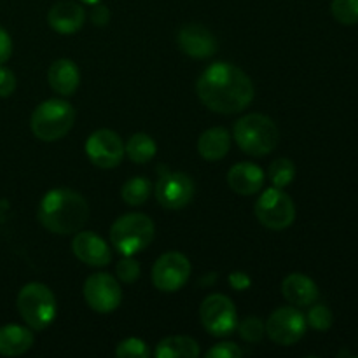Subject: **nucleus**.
I'll list each match as a JSON object with an SVG mask.
<instances>
[{
	"instance_id": "9d476101",
	"label": "nucleus",
	"mask_w": 358,
	"mask_h": 358,
	"mask_svg": "<svg viewBox=\"0 0 358 358\" xmlns=\"http://www.w3.org/2000/svg\"><path fill=\"white\" fill-rule=\"evenodd\" d=\"M191 261L182 252H166L152 268V283L161 292H177L191 278Z\"/></svg>"
},
{
	"instance_id": "c85d7f7f",
	"label": "nucleus",
	"mask_w": 358,
	"mask_h": 358,
	"mask_svg": "<svg viewBox=\"0 0 358 358\" xmlns=\"http://www.w3.org/2000/svg\"><path fill=\"white\" fill-rule=\"evenodd\" d=\"M332 322H334L332 311L329 310L327 306H324V304H315L306 317V324L311 325L315 331H320V332L329 331Z\"/></svg>"
},
{
	"instance_id": "b1692460",
	"label": "nucleus",
	"mask_w": 358,
	"mask_h": 358,
	"mask_svg": "<svg viewBox=\"0 0 358 358\" xmlns=\"http://www.w3.org/2000/svg\"><path fill=\"white\" fill-rule=\"evenodd\" d=\"M152 192V184L145 177H133L124 182L121 189L122 201L128 206H140L149 199Z\"/></svg>"
},
{
	"instance_id": "7c9ffc66",
	"label": "nucleus",
	"mask_w": 358,
	"mask_h": 358,
	"mask_svg": "<svg viewBox=\"0 0 358 358\" xmlns=\"http://www.w3.org/2000/svg\"><path fill=\"white\" fill-rule=\"evenodd\" d=\"M208 358H241L243 357V350L234 343H219L213 346L212 350L206 352Z\"/></svg>"
},
{
	"instance_id": "4be33fe9",
	"label": "nucleus",
	"mask_w": 358,
	"mask_h": 358,
	"mask_svg": "<svg viewBox=\"0 0 358 358\" xmlns=\"http://www.w3.org/2000/svg\"><path fill=\"white\" fill-rule=\"evenodd\" d=\"M201 350L192 338L187 336H171L157 343L154 355L157 358H198Z\"/></svg>"
},
{
	"instance_id": "c756f323",
	"label": "nucleus",
	"mask_w": 358,
	"mask_h": 358,
	"mask_svg": "<svg viewBox=\"0 0 358 358\" xmlns=\"http://www.w3.org/2000/svg\"><path fill=\"white\" fill-rule=\"evenodd\" d=\"M117 278L121 280L122 283H135L136 280L140 278V273H142V268H140V262L136 259H133V255H124L121 261L117 262Z\"/></svg>"
},
{
	"instance_id": "f704fd0d",
	"label": "nucleus",
	"mask_w": 358,
	"mask_h": 358,
	"mask_svg": "<svg viewBox=\"0 0 358 358\" xmlns=\"http://www.w3.org/2000/svg\"><path fill=\"white\" fill-rule=\"evenodd\" d=\"M108 20H110V13H108L107 7L100 6V3H94L93 10H91V21L94 24H98V27H105L108 23Z\"/></svg>"
},
{
	"instance_id": "a878e982",
	"label": "nucleus",
	"mask_w": 358,
	"mask_h": 358,
	"mask_svg": "<svg viewBox=\"0 0 358 358\" xmlns=\"http://www.w3.org/2000/svg\"><path fill=\"white\" fill-rule=\"evenodd\" d=\"M332 16L346 27L358 23V0H332Z\"/></svg>"
},
{
	"instance_id": "7ed1b4c3",
	"label": "nucleus",
	"mask_w": 358,
	"mask_h": 358,
	"mask_svg": "<svg viewBox=\"0 0 358 358\" xmlns=\"http://www.w3.org/2000/svg\"><path fill=\"white\" fill-rule=\"evenodd\" d=\"M234 142L248 156H268L276 149L280 140L278 126L264 114H248L238 119L233 129Z\"/></svg>"
},
{
	"instance_id": "2f4dec72",
	"label": "nucleus",
	"mask_w": 358,
	"mask_h": 358,
	"mask_svg": "<svg viewBox=\"0 0 358 358\" xmlns=\"http://www.w3.org/2000/svg\"><path fill=\"white\" fill-rule=\"evenodd\" d=\"M16 91V76L6 66H0V98H7Z\"/></svg>"
},
{
	"instance_id": "2eb2a0df",
	"label": "nucleus",
	"mask_w": 358,
	"mask_h": 358,
	"mask_svg": "<svg viewBox=\"0 0 358 358\" xmlns=\"http://www.w3.org/2000/svg\"><path fill=\"white\" fill-rule=\"evenodd\" d=\"M178 48L187 56L196 59H205L215 55L217 38L206 27L198 23H189L178 30Z\"/></svg>"
},
{
	"instance_id": "6e6552de",
	"label": "nucleus",
	"mask_w": 358,
	"mask_h": 358,
	"mask_svg": "<svg viewBox=\"0 0 358 358\" xmlns=\"http://www.w3.org/2000/svg\"><path fill=\"white\" fill-rule=\"evenodd\" d=\"M199 318L203 327L217 338L229 336L238 327L236 306L224 294H212L206 297L199 308Z\"/></svg>"
},
{
	"instance_id": "4468645a",
	"label": "nucleus",
	"mask_w": 358,
	"mask_h": 358,
	"mask_svg": "<svg viewBox=\"0 0 358 358\" xmlns=\"http://www.w3.org/2000/svg\"><path fill=\"white\" fill-rule=\"evenodd\" d=\"M73 255L93 268H103L112 261V250L107 241L91 231H77L72 240Z\"/></svg>"
},
{
	"instance_id": "72a5a7b5",
	"label": "nucleus",
	"mask_w": 358,
	"mask_h": 358,
	"mask_svg": "<svg viewBox=\"0 0 358 358\" xmlns=\"http://www.w3.org/2000/svg\"><path fill=\"white\" fill-rule=\"evenodd\" d=\"M229 285L234 290H240L241 292V290H247L252 285V280L245 271H233L229 275Z\"/></svg>"
},
{
	"instance_id": "f03ea898",
	"label": "nucleus",
	"mask_w": 358,
	"mask_h": 358,
	"mask_svg": "<svg viewBox=\"0 0 358 358\" xmlns=\"http://www.w3.org/2000/svg\"><path fill=\"white\" fill-rule=\"evenodd\" d=\"M90 219V205L86 198L72 189H52L42 198L38 206V220L49 233L66 236L84 227Z\"/></svg>"
},
{
	"instance_id": "393cba45",
	"label": "nucleus",
	"mask_w": 358,
	"mask_h": 358,
	"mask_svg": "<svg viewBox=\"0 0 358 358\" xmlns=\"http://www.w3.org/2000/svg\"><path fill=\"white\" fill-rule=\"evenodd\" d=\"M268 175L269 180H271V184L275 185V187L283 189L289 184H292L294 177H296V166H294L292 161L287 159V157H280V159L273 161L271 166H269L268 170Z\"/></svg>"
},
{
	"instance_id": "5701e85b",
	"label": "nucleus",
	"mask_w": 358,
	"mask_h": 358,
	"mask_svg": "<svg viewBox=\"0 0 358 358\" xmlns=\"http://www.w3.org/2000/svg\"><path fill=\"white\" fill-rule=\"evenodd\" d=\"M157 152V145L152 136L147 133H135L129 136L128 142L124 143V154L136 164H145L154 159Z\"/></svg>"
},
{
	"instance_id": "20e7f679",
	"label": "nucleus",
	"mask_w": 358,
	"mask_h": 358,
	"mask_svg": "<svg viewBox=\"0 0 358 358\" xmlns=\"http://www.w3.org/2000/svg\"><path fill=\"white\" fill-rule=\"evenodd\" d=\"M73 122L76 110L72 103L59 98H51L35 108L30 119V128L42 142H56L72 129Z\"/></svg>"
},
{
	"instance_id": "aec40b11",
	"label": "nucleus",
	"mask_w": 358,
	"mask_h": 358,
	"mask_svg": "<svg viewBox=\"0 0 358 358\" xmlns=\"http://www.w3.org/2000/svg\"><path fill=\"white\" fill-rule=\"evenodd\" d=\"M34 345V332L23 325L9 324L0 327V355L20 357Z\"/></svg>"
},
{
	"instance_id": "6ab92c4d",
	"label": "nucleus",
	"mask_w": 358,
	"mask_h": 358,
	"mask_svg": "<svg viewBox=\"0 0 358 358\" xmlns=\"http://www.w3.org/2000/svg\"><path fill=\"white\" fill-rule=\"evenodd\" d=\"M48 80L52 91L62 96H72L80 84V72L69 58L56 59L48 70Z\"/></svg>"
},
{
	"instance_id": "c9c22d12",
	"label": "nucleus",
	"mask_w": 358,
	"mask_h": 358,
	"mask_svg": "<svg viewBox=\"0 0 358 358\" xmlns=\"http://www.w3.org/2000/svg\"><path fill=\"white\" fill-rule=\"evenodd\" d=\"M80 2L87 3V6H94V3H100L101 0H80Z\"/></svg>"
},
{
	"instance_id": "a211bd4d",
	"label": "nucleus",
	"mask_w": 358,
	"mask_h": 358,
	"mask_svg": "<svg viewBox=\"0 0 358 358\" xmlns=\"http://www.w3.org/2000/svg\"><path fill=\"white\" fill-rule=\"evenodd\" d=\"M282 294L292 306H311L318 299V287L310 276L292 273L283 280Z\"/></svg>"
},
{
	"instance_id": "dca6fc26",
	"label": "nucleus",
	"mask_w": 358,
	"mask_h": 358,
	"mask_svg": "<svg viewBox=\"0 0 358 358\" xmlns=\"http://www.w3.org/2000/svg\"><path fill=\"white\" fill-rule=\"evenodd\" d=\"M86 21V10L80 3L72 0H59L49 9L48 23L55 31L63 35L76 34Z\"/></svg>"
},
{
	"instance_id": "423d86ee",
	"label": "nucleus",
	"mask_w": 358,
	"mask_h": 358,
	"mask_svg": "<svg viewBox=\"0 0 358 358\" xmlns=\"http://www.w3.org/2000/svg\"><path fill=\"white\" fill-rule=\"evenodd\" d=\"M17 311L31 331H44L56 318L55 294L44 283H27L17 294Z\"/></svg>"
},
{
	"instance_id": "f257e3e1",
	"label": "nucleus",
	"mask_w": 358,
	"mask_h": 358,
	"mask_svg": "<svg viewBox=\"0 0 358 358\" xmlns=\"http://www.w3.org/2000/svg\"><path fill=\"white\" fill-rule=\"evenodd\" d=\"M196 93L210 110L231 115L243 112L252 103L255 90L243 70L233 63L217 62L199 76Z\"/></svg>"
},
{
	"instance_id": "39448f33",
	"label": "nucleus",
	"mask_w": 358,
	"mask_h": 358,
	"mask_svg": "<svg viewBox=\"0 0 358 358\" xmlns=\"http://www.w3.org/2000/svg\"><path fill=\"white\" fill-rule=\"evenodd\" d=\"M156 226L145 213H126L110 227V243L119 254L136 255L154 240Z\"/></svg>"
},
{
	"instance_id": "f3484780",
	"label": "nucleus",
	"mask_w": 358,
	"mask_h": 358,
	"mask_svg": "<svg viewBox=\"0 0 358 358\" xmlns=\"http://www.w3.org/2000/svg\"><path fill=\"white\" fill-rule=\"evenodd\" d=\"M266 175L261 166L254 163H238L227 173V184L236 194L254 196L262 189Z\"/></svg>"
},
{
	"instance_id": "473e14b6",
	"label": "nucleus",
	"mask_w": 358,
	"mask_h": 358,
	"mask_svg": "<svg viewBox=\"0 0 358 358\" xmlns=\"http://www.w3.org/2000/svg\"><path fill=\"white\" fill-rule=\"evenodd\" d=\"M13 55V41H10L9 34L0 27V65L7 62Z\"/></svg>"
},
{
	"instance_id": "1a4fd4ad",
	"label": "nucleus",
	"mask_w": 358,
	"mask_h": 358,
	"mask_svg": "<svg viewBox=\"0 0 358 358\" xmlns=\"http://www.w3.org/2000/svg\"><path fill=\"white\" fill-rule=\"evenodd\" d=\"M306 317L294 306H283L273 311L266 322V334L280 346H292L306 334Z\"/></svg>"
},
{
	"instance_id": "f8f14e48",
	"label": "nucleus",
	"mask_w": 358,
	"mask_h": 358,
	"mask_svg": "<svg viewBox=\"0 0 358 358\" xmlns=\"http://www.w3.org/2000/svg\"><path fill=\"white\" fill-rule=\"evenodd\" d=\"M86 154L94 166L110 170L121 164L124 157V142L112 129H96L87 138Z\"/></svg>"
},
{
	"instance_id": "bb28decb",
	"label": "nucleus",
	"mask_w": 358,
	"mask_h": 358,
	"mask_svg": "<svg viewBox=\"0 0 358 358\" xmlns=\"http://www.w3.org/2000/svg\"><path fill=\"white\" fill-rule=\"evenodd\" d=\"M238 332H240L241 339L247 343H261L266 334V324L257 317H248L238 325Z\"/></svg>"
},
{
	"instance_id": "cd10ccee",
	"label": "nucleus",
	"mask_w": 358,
	"mask_h": 358,
	"mask_svg": "<svg viewBox=\"0 0 358 358\" xmlns=\"http://www.w3.org/2000/svg\"><path fill=\"white\" fill-rule=\"evenodd\" d=\"M115 355L119 358H147L150 355L145 341L138 338H128L121 341L115 348Z\"/></svg>"
},
{
	"instance_id": "9b49d317",
	"label": "nucleus",
	"mask_w": 358,
	"mask_h": 358,
	"mask_svg": "<svg viewBox=\"0 0 358 358\" xmlns=\"http://www.w3.org/2000/svg\"><path fill=\"white\" fill-rule=\"evenodd\" d=\"M84 299L87 306L96 313H112L122 301V290L119 280L108 273H94L84 282Z\"/></svg>"
},
{
	"instance_id": "ddd939ff",
	"label": "nucleus",
	"mask_w": 358,
	"mask_h": 358,
	"mask_svg": "<svg viewBox=\"0 0 358 358\" xmlns=\"http://www.w3.org/2000/svg\"><path fill=\"white\" fill-rule=\"evenodd\" d=\"M154 194L164 208H185L194 196V182L182 171H164L154 187Z\"/></svg>"
},
{
	"instance_id": "0eeeda50",
	"label": "nucleus",
	"mask_w": 358,
	"mask_h": 358,
	"mask_svg": "<svg viewBox=\"0 0 358 358\" xmlns=\"http://www.w3.org/2000/svg\"><path fill=\"white\" fill-rule=\"evenodd\" d=\"M255 217L268 229H287L296 220V205L287 192L271 187L259 196L255 203Z\"/></svg>"
},
{
	"instance_id": "412c9836",
	"label": "nucleus",
	"mask_w": 358,
	"mask_h": 358,
	"mask_svg": "<svg viewBox=\"0 0 358 358\" xmlns=\"http://www.w3.org/2000/svg\"><path fill=\"white\" fill-rule=\"evenodd\" d=\"M231 149V135L226 128H210L198 140V152L206 161H219Z\"/></svg>"
}]
</instances>
